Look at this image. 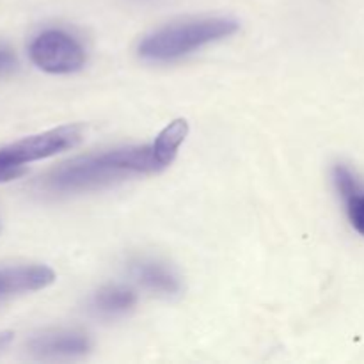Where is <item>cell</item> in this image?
I'll return each mask as SVG.
<instances>
[{
    "mask_svg": "<svg viewBox=\"0 0 364 364\" xmlns=\"http://www.w3.org/2000/svg\"><path fill=\"white\" fill-rule=\"evenodd\" d=\"M162 171L153 146H128L96 155L80 156L46 174L39 188L48 194H78L109 187L116 181L135 174H151Z\"/></svg>",
    "mask_w": 364,
    "mask_h": 364,
    "instance_id": "obj_1",
    "label": "cell"
},
{
    "mask_svg": "<svg viewBox=\"0 0 364 364\" xmlns=\"http://www.w3.org/2000/svg\"><path fill=\"white\" fill-rule=\"evenodd\" d=\"M237 31V21L224 16L178 21L146 36L139 45V55L149 63H173L203 46L223 41Z\"/></svg>",
    "mask_w": 364,
    "mask_h": 364,
    "instance_id": "obj_2",
    "label": "cell"
},
{
    "mask_svg": "<svg viewBox=\"0 0 364 364\" xmlns=\"http://www.w3.org/2000/svg\"><path fill=\"white\" fill-rule=\"evenodd\" d=\"M82 139H84V128L80 124H64L4 146L0 148V160H4L7 166L25 169L27 164L73 149L75 146L80 144Z\"/></svg>",
    "mask_w": 364,
    "mask_h": 364,
    "instance_id": "obj_3",
    "label": "cell"
},
{
    "mask_svg": "<svg viewBox=\"0 0 364 364\" xmlns=\"http://www.w3.org/2000/svg\"><path fill=\"white\" fill-rule=\"evenodd\" d=\"M28 57L45 73L70 75L85 64V50L77 38L60 28H48L32 39Z\"/></svg>",
    "mask_w": 364,
    "mask_h": 364,
    "instance_id": "obj_4",
    "label": "cell"
},
{
    "mask_svg": "<svg viewBox=\"0 0 364 364\" xmlns=\"http://www.w3.org/2000/svg\"><path fill=\"white\" fill-rule=\"evenodd\" d=\"M27 350L36 359L53 361V359H77L91 350V341L78 331L53 329L32 336Z\"/></svg>",
    "mask_w": 364,
    "mask_h": 364,
    "instance_id": "obj_5",
    "label": "cell"
},
{
    "mask_svg": "<svg viewBox=\"0 0 364 364\" xmlns=\"http://www.w3.org/2000/svg\"><path fill=\"white\" fill-rule=\"evenodd\" d=\"M55 283V272L45 265H14L0 269V302Z\"/></svg>",
    "mask_w": 364,
    "mask_h": 364,
    "instance_id": "obj_6",
    "label": "cell"
},
{
    "mask_svg": "<svg viewBox=\"0 0 364 364\" xmlns=\"http://www.w3.org/2000/svg\"><path fill=\"white\" fill-rule=\"evenodd\" d=\"M130 272L144 290L159 297H174L181 291V281L176 272L155 259H137L132 263Z\"/></svg>",
    "mask_w": 364,
    "mask_h": 364,
    "instance_id": "obj_7",
    "label": "cell"
},
{
    "mask_svg": "<svg viewBox=\"0 0 364 364\" xmlns=\"http://www.w3.org/2000/svg\"><path fill=\"white\" fill-rule=\"evenodd\" d=\"M137 304V295L134 290L121 284H109L103 287L92 295L89 302V311L103 320L119 318L130 313Z\"/></svg>",
    "mask_w": 364,
    "mask_h": 364,
    "instance_id": "obj_8",
    "label": "cell"
},
{
    "mask_svg": "<svg viewBox=\"0 0 364 364\" xmlns=\"http://www.w3.org/2000/svg\"><path fill=\"white\" fill-rule=\"evenodd\" d=\"M188 134V123L185 119H174L156 135L155 142H153V151H155L156 160H159L162 171L169 167L176 159L178 151H180L181 144H183L185 137Z\"/></svg>",
    "mask_w": 364,
    "mask_h": 364,
    "instance_id": "obj_9",
    "label": "cell"
},
{
    "mask_svg": "<svg viewBox=\"0 0 364 364\" xmlns=\"http://www.w3.org/2000/svg\"><path fill=\"white\" fill-rule=\"evenodd\" d=\"M343 201L347 205V215L352 228L364 237V188L361 187L358 192L345 198Z\"/></svg>",
    "mask_w": 364,
    "mask_h": 364,
    "instance_id": "obj_10",
    "label": "cell"
},
{
    "mask_svg": "<svg viewBox=\"0 0 364 364\" xmlns=\"http://www.w3.org/2000/svg\"><path fill=\"white\" fill-rule=\"evenodd\" d=\"M25 169H18V167H11L7 166L6 162H2L0 160V183H4V181H9V180H14V178L21 176L23 174Z\"/></svg>",
    "mask_w": 364,
    "mask_h": 364,
    "instance_id": "obj_11",
    "label": "cell"
},
{
    "mask_svg": "<svg viewBox=\"0 0 364 364\" xmlns=\"http://www.w3.org/2000/svg\"><path fill=\"white\" fill-rule=\"evenodd\" d=\"M13 336L14 334L9 333V331H6V333H0V354H2L7 347H9L11 341H13Z\"/></svg>",
    "mask_w": 364,
    "mask_h": 364,
    "instance_id": "obj_12",
    "label": "cell"
},
{
    "mask_svg": "<svg viewBox=\"0 0 364 364\" xmlns=\"http://www.w3.org/2000/svg\"><path fill=\"white\" fill-rule=\"evenodd\" d=\"M13 64V55L7 50H0V70L11 66Z\"/></svg>",
    "mask_w": 364,
    "mask_h": 364,
    "instance_id": "obj_13",
    "label": "cell"
},
{
    "mask_svg": "<svg viewBox=\"0 0 364 364\" xmlns=\"http://www.w3.org/2000/svg\"><path fill=\"white\" fill-rule=\"evenodd\" d=\"M0 230H2V224H0Z\"/></svg>",
    "mask_w": 364,
    "mask_h": 364,
    "instance_id": "obj_14",
    "label": "cell"
}]
</instances>
